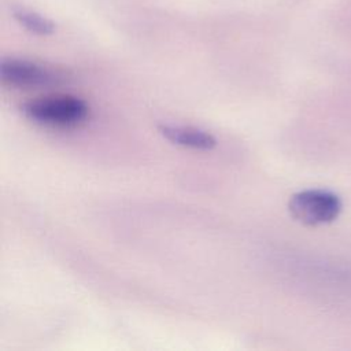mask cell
I'll list each match as a JSON object with an SVG mask.
<instances>
[{
    "instance_id": "obj_1",
    "label": "cell",
    "mask_w": 351,
    "mask_h": 351,
    "mask_svg": "<svg viewBox=\"0 0 351 351\" xmlns=\"http://www.w3.org/2000/svg\"><path fill=\"white\" fill-rule=\"evenodd\" d=\"M21 111L32 122L53 129L78 128L90 115V108L85 100L60 93L29 100L21 106Z\"/></svg>"
},
{
    "instance_id": "obj_2",
    "label": "cell",
    "mask_w": 351,
    "mask_h": 351,
    "mask_svg": "<svg viewBox=\"0 0 351 351\" xmlns=\"http://www.w3.org/2000/svg\"><path fill=\"white\" fill-rule=\"evenodd\" d=\"M288 210L295 221L307 226H318L339 217L341 200L328 189H304L291 196Z\"/></svg>"
},
{
    "instance_id": "obj_3",
    "label": "cell",
    "mask_w": 351,
    "mask_h": 351,
    "mask_svg": "<svg viewBox=\"0 0 351 351\" xmlns=\"http://www.w3.org/2000/svg\"><path fill=\"white\" fill-rule=\"evenodd\" d=\"M0 78L4 85L18 89L49 86L58 81V77L44 66L15 58L1 60Z\"/></svg>"
},
{
    "instance_id": "obj_4",
    "label": "cell",
    "mask_w": 351,
    "mask_h": 351,
    "mask_svg": "<svg viewBox=\"0 0 351 351\" xmlns=\"http://www.w3.org/2000/svg\"><path fill=\"white\" fill-rule=\"evenodd\" d=\"M158 130L171 144L184 148L210 151L217 145V138L211 133L199 128L162 123L158 126Z\"/></svg>"
},
{
    "instance_id": "obj_5",
    "label": "cell",
    "mask_w": 351,
    "mask_h": 351,
    "mask_svg": "<svg viewBox=\"0 0 351 351\" xmlns=\"http://www.w3.org/2000/svg\"><path fill=\"white\" fill-rule=\"evenodd\" d=\"M15 18L25 29L38 36H48L55 30V26L49 19L32 11H16Z\"/></svg>"
}]
</instances>
